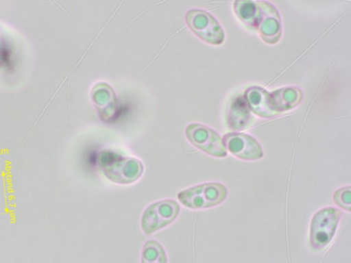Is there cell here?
<instances>
[{"label": "cell", "instance_id": "6da1fadb", "mask_svg": "<svg viewBox=\"0 0 351 263\" xmlns=\"http://www.w3.org/2000/svg\"><path fill=\"white\" fill-rule=\"evenodd\" d=\"M99 170L112 183L120 186H130L142 177L143 162L134 158L122 153L104 150L97 158Z\"/></svg>", "mask_w": 351, "mask_h": 263}, {"label": "cell", "instance_id": "7a4b0ae2", "mask_svg": "<svg viewBox=\"0 0 351 263\" xmlns=\"http://www.w3.org/2000/svg\"><path fill=\"white\" fill-rule=\"evenodd\" d=\"M228 197L227 188L219 183H208L182 190L178 199L184 206L193 210H202L223 203Z\"/></svg>", "mask_w": 351, "mask_h": 263}, {"label": "cell", "instance_id": "3957f363", "mask_svg": "<svg viewBox=\"0 0 351 263\" xmlns=\"http://www.w3.org/2000/svg\"><path fill=\"white\" fill-rule=\"evenodd\" d=\"M343 212L339 209L325 208L319 210L310 225V243L313 249L321 250L333 240Z\"/></svg>", "mask_w": 351, "mask_h": 263}, {"label": "cell", "instance_id": "277c9868", "mask_svg": "<svg viewBox=\"0 0 351 263\" xmlns=\"http://www.w3.org/2000/svg\"><path fill=\"white\" fill-rule=\"evenodd\" d=\"M180 212V206L172 199H165L149 205L144 210L141 227L146 236H152L173 223Z\"/></svg>", "mask_w": 351, "mask_h": 263}, {"label": "cell", "instance_id": "5b68a950", "mask_svg": "<svg viewBox=\"0 0 351 263\" xmlns=\"http://www.w3.org/2000/svg\"><path fill=\"white\" fill-rule=\"evenodd\" d=\"M187 26L204 42L212 45H221L225 40V33L213 15L203 10H191L186 15Z\"/></svg>", "mask_w": 351, "mask_h": 263}, {"label": "cell", "instance_id": "8992f818", "mask_svg": "<svg viewBox=\"0 0 351 263\" xmlns=\"http://www.w3.org/2000/svg\"><path fill=\"white\" fill-rule=\"evenodd\" d=\"M186 134L194 146L208 155L219 158L227 156L223 139L211 128L202 124H191L186 127Z\"/></svg>", "mask_w": 351, "mask_h": 263}, {"label": "cell", "instance_id": "52a82bcc", "mask_svg": "<svg viewBox=\"0 0 351 263\" xmlns=\"http://www.w3.org/2000/svg\"><path fill=\"white\" fill-rule=\"evenodd\" d=\"M258 14H256L255 26L263 42L276 44L282 36V23L280 14L274 5L267 2H256Z\"/></svg>", "mask_w": 351, "mask_h": 263}, {"label": "cell", "instance_id": "ba28073f", "mask_svg": "<svg viewBox=\"0 0 351 263\" xmlns=\"http://www.w3.org/2000/svg\"><path fill=\"white\" fill-rule=\"evenodd\" d=\"M226 149L237 158L246 161H255L263 158V151L258 140L241 133H230L224 136Z\"/></svg>", "mask_w": 351, "mask_h": 263}, {"label": "cell", "instance_id": "9c48e42d", "mask_svg": "<svg viewBox=\"0 0 351 263\" xmlns=\"http://www.w3.org/2000/svg\"><path fill=\"white\" fill-rule=\"evenodd\" d=\"M302 99V90L297 87H285L269 93L271 108L278 114L296 108Z\"/></svg>", "mask_w": 351, "mask_h": 263}, {"label": "cell", "instance_id": "30bf717a", "mask_svg": "<svg viewBox=\"0 0 351 263\" xmlns=\"http://www.w3.org/2000/svg\"><path fill=\"white\" fill-rule=\"evenodd\" d=\"M245 101L250 109L263 118L278 115L274 111L269 101V93L261 87H250L245 92Z\"/></svg>", "mask_w": 351, "mask_h": 263}, {"label": "cell", "instance_id": "8fae6325", "mask_svg": "<svg viewBox=\"0 0 351 263\" xmlns=\"http://www.w3.org/2000/svg\"><path fill=\"white\" fill-rule=\"evenodd\" d=\"M252 118L249 106L243 98H237L231 105L228 123L232 129L239 130L245 127Z\"/></svg>", "mask_w": 351, "mask_h": 263}, {"label": "cell", "instance_id": "7c38bea8", "mask_svg": "<svg viewBox=\"0 0 351 263\" xmlns=\"http://www.w3.org/2000/svg\"><path fill=\"white\" fill-rule=\"evenodd\" d=\"M94 104L98 108L99 111L102 110V116H106L109 110L114 109L116 98L114 90L108 84H99L94 87L92 93Z\"/></svg>", "mask_w": 351, "mask_h": 263}, {"label": "cell", "instance_id": "4fadbf2b", "mask_svg": "<svg viewBox=\"0 0 351 263\" xmlns=\"http://www.w3.org/2000/svg\"><path fill=\"white\" fill-rule=\"evenodd\" d=\"M141 263H168L164 247L156 240L147 241L143 247Z\"/></svg>", "mask_w": 351, "mask_h": 263}, {"label": "cell", "instance_id": "5bb4252c", "mask_svg": "<svg viewBox=\"0 0 351 263\" xmlns=\"http://www.w3.org/2000/svg\"><path fill=\"white\" fill-rule=\"evenodd\" d=\"M234 12L247 26L254 28L256 14H258V5L253 1H236L234 5Z\"/></svg>", "mask_w": 351, "mask_h": 263}, {"label": "cell", "instance_id": "9a60e30c", "mask_svg": "<svg viewBox=\"0 0 351 263\" xmlns=\"http://www.w3.org/2000/svg\"><path fill=\"white\" fill-rule=\"evenodd\" d=\"M334 201L339 208L350 212L351 210V189L350 186L341 188L334 194Z\"/></svg>", "mask_w": 351, "mask_h": 263}]
</instances>
